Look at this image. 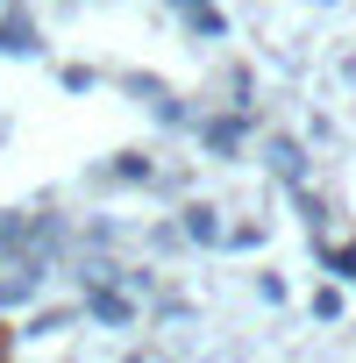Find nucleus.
Wrapping results in <instances>:
<instances>
[{"label": "nucleus", "mask_w": 356, "mask_h": 363, "mask_svg": "<svg viewBox=\"0 0 356 363\" xmlns=\"http://www.w3.org/2000/svg\"><path fill=\"white\" fill-rule=\"evenodd\" d=\"M0 50H36V29H22V22H0Z\"/></svg>", "instance_id": "nucleus-1"}, {"label": "nucleus", "mask_w": 356, "mask_h": 363, "mask_svg": "<svg viewBox=\"0 0 356 363\" xmlns=\"http://www.w3.org/2000/svg\"><path fill=\"white\" fill-rule=\"evenodd\" d=\"M186 228H193V235H207V242L221 235V221H214V207H193V221H186Z\"/></svg>", "instance_id": "nucleus-2"}, {"label": "nucleus", "mask_w": 356, "mask_h": 363, "mask_svg": "<svg viewBox=\"0 0 356 363\" xmlns=\"http://www.w3.org/2000/svg\"><path fill=\"white\" fill-rule=\"evenodd\" d=\"M0 363H8V342H0Z\"/></svg>", "instance_id": "nucleus-3"}]
</instances>
